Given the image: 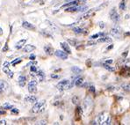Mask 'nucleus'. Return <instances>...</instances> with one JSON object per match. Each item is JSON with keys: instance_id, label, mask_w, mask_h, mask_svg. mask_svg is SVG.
<instances>
[{"instance_id": "a878e982", "label": "nucleus", "mask_w": 130, "mask_h": 125, "mask_svg": "<svg viewBox=\"0 0 130 125\" xmlns=\"http://www.w3.org/2000/svg\"><path fill=\"white\" fill-rule=\"evenodd\" d=\"M38 71V68L35 66V64H32L31 66V69H30V72H31V74H32V73H35L36 72Z\"/></svg>"}, {"instance_id": "423d86ee", "label": "nucleus", "mask_w": 130, "mask_h": 125, "mask_svg": "<svg viewBox=\"0 0 130 125\" xmlns=\"http://www.w3.org/2000/svg\"><path fill=\"white\" fill-rule=\"evenodd\" d=\"M3 72L5 73V74L7 75V76L9 77V78H12L13 77V72H11L10 70V68H9V62H5L3 65Z\"/></svg>"}, {"instance_id": "c85d7f7f", "label": "nucleus", "mask_w": 130, "mask_h": 125, "mask_svg": "<svg viewBox=\"0 0 130 125\" xmlns=\"http://www.w3.org/2000/svg\"><path fill=\"white\" fill-rule=\"evenodd\" d=\"M3 107H4V109H11L12 108V106L11 104H9V103H5V104H4Z\"/></svg>"}, {"instance_id": "cd10ccee", "label": "nucleus", "mask_w": 130, "mask_h": 125, "mask_svg": "<svg viewBox=\"0 0 130 125\" xmlns=\"http://www.w3.org/2000/svg\"><path fill=\"white\" fill-rule=\"evenodd\" d=\"M82 114H83V109H82L81 107H77V108H76V115H78V116H81Z\"/></svg>"}, {"instance_id": "49530a36", "label": "nucleus", "mask_w": 130, "mask_h": 125, "mask_svg": "<svg viewBox=\"0 0 130 125\" xmlns=\"http://www.w3.org/2000/svg\"><path fill=\"white\" fill-rule=\"evenodd\" d=\"M3 34V30H2V28H0V35H2Z\"/></svg>"}, {"instance_id": "6e6552de", "label": "nucleus", "mask_w": 130, "mask_h": 125, "mask_svg": "<svg viewBox=\"0 0 130 125\" xmlns=\"http://www.w3.org/2000/svg\"><path fill=\"white\" fill-rule=\"evenodd\" d=\"M55 55H56L57 57H60L61 59H63V60L68 58V53H66L64 50L63 51L62 50H56L55 52Z\"/></svg>"}, {"instance_id": "4468645a", "label": "nucleus", "mask_w": 130, "mask_h": 125, "mask_svg": "<svg viewBox=\"0 0 130 125\" xmlns=\"http://www.w3.org/2000/svg\"><path fill=\"white\" fill-rule=\"evenodd\" d=\"M61 47L62 48V49H63V50L66 53H68V54L71 53V50H70V46H69L68 44L66 43V42H61Z\"/></svg>"}, {"instance_id": "37998d69", "label": "nucleus", "mask_w": 130, "mask_h": 125, "mask_svg": "<svg viewBox=\"0 0 130 125\" xmlns=\"http://www.w3.org/2000/svg\"><path fill=\"white\" fill-rule=\"evenodd\" d=\"M30 59H31V60H34V59H35V55H30Z\"/></svg>"}, {"instance_id": "a19ab883", "label": "nucleus", "mask_w": 130, "mask_h": 125, "mask_svg": "<svg viewBox=\"0 0 130 125\" xmlns=\"http://www.w3.org/2000/svg\"><path fill=\"white\" fill-rule=\"evenodd\" d=\"M51 78H60V77H59L58 75L52 74V75H51Z\"/></svg>"}, {"instance_id": "72a5a7b5", "label": "nucleus", "mask_w": 130, "mask_h": 125, "mask_svg": "<svg viewBox=\"0 0 130 125\" xmlns=\"http://www.w3.org/2000/svg\"><path fill=\"white\" fill-rule=\"evenodd\" d=\"M69 43H70L72 46H76V41H72V40H69Z\"/></svg>"}, {"instance_id": "4be33fe9", "label": "nucleus", "mask_w": 130, "mask_h": 125, "mask_svg": "<svg viewBox=\"0 0 130 125\" xmlns=\"http://www.w3.org/2000/svg\"><path fill=\"white\" fill-rule=\"evenodd\" d=\"M84 83V78H78L75 80V86H81Z\"/></svg>"}, {"instance_id": "a211bd4d", "label": "nucleus", "mask_w": 130, "mask_h": 125, "mask_svg": "<svg viewBox=\"0 0 130 125\" xmlns=\"http://www.w3.org/2000/svg\"><path fill=\"white\" fill-rule=\"evenodd\" d=\"M26 39L20 40V41L17 42V44H16V49H21V48L23 47V46H24L25 44H26Z\"/></svg>"}, {"instance_id": "de8ad7c7", "label": "nucleus", "mask_w": 130, "mask_h": 125, "mask_svg": "<svg viewBox=\"0 0 130 125\" xmlns=\"http://www.w3.org/2000/svg\"><path fill=\"white\" fill-rule=\"evenodd\" d=\"M129 18V15H126V19H128Z\"/></svg>"}, {"instance_id": "bb28decb", "label": "nucleus", "mask_w": 130, "mask_h": 125, "mask_svg": "<svg viewBox=\"0 0 130 125\" xmlns=\"http://www.w3.org/2000/svg\"><path fill=\"white\" fill-rule=\"evenodd\" d=\"M21 59L20 58H17V59H15V60H13L12 62H11V64H12V66H16L18 63H20V62H21Z\"/></svg>"}, {"instance_id": "9d476101", "label": "nucleus", "mask_w": 130, "mask_h": 125, "mask_svg": "<svg viewBox=\"0 0 130 125\" xmlns=\"http://www.w3.org/2000/svg\"><path fill=\"white\" fill-rule=\"evenodd\" d=\"M22 26L24 28H26V29H27V30H35V26H34L32 24H31V23L27 22V21H25V22H23Z\"/></svg>"}, {"instance_id": "b1692460", "label": "nucleus", "mask_w": 130, "mask_h": 125, "mask_svg": "<svg viewBox=\"0 0 130 125\" xmlns=\"http://www.w3.org/2000/svg\"><path fill=\"white\" fill-rule=\"evenodd\" d=\"M73 31L75 32L76 34H84V33H86V32H85L86 30L83 29V28H81V27H75V28H73Z\"/></svg>"}, {"instance_id": "ddd939ff", "label": "nucleus", "mask_w": 130, "mask_h": 125, "mask_svg": "<svg viewBox=\"0 0 130 125\" xmlns=\"http://www.w3.org/2000/svg\"><path fill=\"white\" fill-rule=\"evenodd\" d=\"M18 82H19V85H20L21 87H24L26 83V78L25 76H20L18 78Z\"/></svg>"}, {"instance_id": "e433bc0d", "label": "nucleus", "mask_w": 130, "mask_h": 125, "mask_svg": "<svg viewBox=\"0 0 130 125\" xmlns=\"http://www.w3.org/2000/svg\"><path fill=\"white\" fill-rule=\"evenodd\" d=\"M96 44V41H88L87 45L88 46H91V45H95Z\"/></svg>"}, {"instance_id": "0eeeda50", "label": "nucleus", "mask_w": 130, "mask_h": 125, "mask_svg": "<svg viewBox=\"0 0 130 125\" xmlns=\"http://www.w3.org/2000/svg\"><path fill=\"white\" fill-rule=\"evenodd\" d=\"M31 75L34 77H35V78H37L38 81H40V82L43 81L44 78H45V75H44L43 72H41V71H40V70H38L35 73H32Z\"/></svg>"}, {"instance_id": "c756f323", "label": "nucleus", "mask_w": 130, "mask_h": 125, "mask_svg": "<svg viewBox=\"0 0 130 125\" xmlns=\"http://www.w3.org/2000/svg\"><path fill=\"white\" fill-rule=\"evenodd\" d=\"M78 101H79V100H78V98L76 97V96H74V97L72 98V102H73V104L76 105L78 103Z\"/></svg>"}, {"instance_id": "c03bdc74", "label": "nucleus", "mask_w": 130, "mask_h": 125, "mask_svg": "<svg viewBox=\"0 0 130 125\" xmlns=\"http://www.w3.org/2000/svg\"><path fill=\"white\" fill-rule=\"evenodd\" d=\"M112 47H113V46H112V45H110V46H108V47L106 48V50H109V49H112Z\"/></svg>"}, {"instance_id": "f3484780", "label": "nucleus", "mask_w": 130, "mask_h": 125, "mask_svg": "<svg viewBox=\"0 0 130 125\" xmlns=\"http://www.w3.org/2000/svg\"><path fill=\"white\" fill-rule=\"evenodd\" d=\"M34 49H35V47H34V45H26V47L24 48V52H32V51H34Z\"/></svg>"}, {"instance_id": "f03ea898", "label": "nucleus", "mask_w": 130, "mask_h": 125, "mask_svg": "<svg viewBox=\"0 0 130 125\" xmlns=\"http://www.w3.org/2000/svg\"><path fill=\"white\" fill-rule=\"evenodd\" d=\"M46 107V101H37L35 102V104L32 107V113H41L44 111Z\"/></svg>"}, {"instance_id": "393cba45", "label": "nucleus", "mask_w": 130, "mask_h": 125, "mask_svg": "<svg viewBox=\"0 0 130 125\" xmlns=\"http://www.w3.org/2000/svg\"><path fill=\"white\" fill-rule=\"evenodd\" d=\"M71 71H72V72L75 73V74H80V73L82 72V70H81V69L78 68V67H76V66L72 67V68H71Z\"/></svg>"}, {"instance_id": "a18cd8bd", "label": "nucleus", "mask_w": 130, "mask_h": 125, "mask_svg": "<svg viewBox=\"0 0 130 125\" xmlns=\"http://www.w3.org/2000/svg\"><path fill=\"white\" fill-rule=\"evenodd\" d=\"M127 51H126L124 54H122V57H127Z\"/></svg>"}, {"instance_id": "9b49d317", "label": "nucleus", "mask_w": 130, "mask_h": 125, "mask_svg": "<svg viewBox=\"0 0 130 125\" xmlns=\"http://www.w3.org/2000/svg\"><path fill=\"white\" fill-rule=\"evenodd\" d=\"M7 87H8V84L3 80H0V95L6 90Z\"/></svg>"}, {"instance_id": "5701e85b", "label": "nucleus", "mask_w": 130, "mask_h": 125, "mask_svg": "<svg viewBox=\"0 0 130 125\" xmlns=\"http://www.w3.org/2000/svg\"><path fill=\"white\" fill-rule=\"evenodd\" d=\"M93 11H94V10L89 11H88L87 13H85V15H83V16L81 17V19H80V20H86V19H89V18H90V16H91V15L92 14Z\"/></svg>"}, {"instance_id": "f8f14e48", "label": "nucleus", "mask_w": 130, "mask_h": 125, "mask_svg": "<svg viewBox=\"0 0 130 125\" xmlns=\"http://www.w3.org/2000/svg\"><path fill=\"white\" fill-rule=\"evenodd\" d=\"M25 101L30 102V103H35L36 101H37V98L34 95H28L25 97Z\"/></svg>"}, {"instance_id": "7c9ffc66", "label": "nucleus", "mask_w": 130, "mask_h": 125, "mask_svg": "<svg viewBox=\"0 0 130 125\" xmlns=\"http://www.w3.org/2000/svg\"><path fill=\"white\" fill-rule=\"evenodd\" d=\"M111 117L110 116H109L108 117V118L107 119H106V121H105V122H103V124H106V125H108V124H110L111 123Z\"/></svg>"}, {"instance_id": "79ce46f5", "label": "nucleus", "mask_w": 130, "mask_h": 125, "mask_svg": "<svg viewBox=\"0 0 130 125\" xmlns=\"http://www.w3.org/2000/svg\"><path fill=\"white\" fill-rule=\"evenodd\" d=\"M112 62H113V61H112V59H111V60H106V63H108V64H111V63H112Z\"/></svg>"}, {"instance_id": "1a4fd4ad", "label": "nucleus", "mask_w": 130, "mask_h": 125, "mask_svg": "<svg viewBox=\"0 0 130 125\" xmlns=\"http://www.w3.org/2000/svg\"><path fill=\"white\" fill-rule=\"evenodd\" d=\"M109 117V115H106V113H102V114H100L99 115V117H98V121H99V122L100 124H103V122H105V121Z\"/></svg>"}, {"instance_id": "2f4dec72", "label": "nucleus", "mask_w": 130, "mask_h": 125, "mask_svg": "<svg viewBox=\"0 0 130 125\" xmlns=\"http://www.w3.org/2000/svg\"><path fill=\"white\" fill-rule=\"evenodd\" d=\"M122 87L127 91H130V85H124V86H122Z\"/></svg>"}, {"instance_id": "7ed1b4c3", "label": "nucleus", "mask_w": 130, "mask_h": 125, "mask_svg": "<svg viewBox=\"0 0 130 125\" xmlns=\"http://www.w3.org/2000/svg\"><path fill=\"white\" fill-rule=\"evenodd\" d=\"M110 34H111V35L113 36V37L120 38V36H121V34H122V30L119 26H114L113 28H112Z\"/></svg>"}, {"instance_id": "f704fd0d", "label": "nucleus", "mask_w": 130, "mask_h": 125, "mask_svg": "<svg viewBox=\"0 0 130 125\" xmlns=\"http://www.w3.org/2000/svg\"><path fill=\"white\" fill-rule=\"evenodd\" d=\"M11 113H12V114H19V110L17 108H11Z\"/></svg>"}, {"instance_id": "ea45409f", "label": "nucleus", "mask_w": 130, "mask_h": 125, "mask_svg": "<svg viewBox=\"0 0 130 125\" xmlns=\"http://www.w3.org/2000/svg\"><path fill=\"white\" fill-rule=\"evenodd\" d=\"M5 111L4 110V108L0 107V115H5Z\"/></svg>"}, {"instance_id": "58836bf2", "label": "nucleus", "mask_w": 130, "mask_h": 125, "mask_svg": "<svg viewBox=\"0 0 130 125\" xmlns=\"http://www.w3.org/2000/svg\"><path fill=\"white\" fill-rule=\"evenodd\" d=\"M0 125H6V121H5V120H1V121H0Z\"/></svg>"}, {"instance_id": "4c0bfd02", "label": "nucleus", "mask_w": 130, "mask_h": 125, "mask_svg": "<svg viewBox=\"0 0 130 125\" xmlns=\"http://www.w3.org/2000/svg\"><path fill=\"white\" fill-rule=\"evenodd\" d=\"M90 91H91V93H95V87L94 86H91V87H90Z\"/></svg>"}, {"instance_id": "c9c22d12", "label": "nucleus", "mask_w": 130, "mask_h": 125, "mask_svg": "<svg viewBox=\"0 0 130 125\" xmlns=\"http://www.w3.org/2000/svg\"><path fill=\"white\" fill-rule=\"evenodd\" d=\"M99 27H100L101 29H103V28L105 27V23L104 22H99Z\"/></svg>"}, {"instance_id": "6ab92c4d", "label": "nucleus", "mask_w": 130, "mask_h": 125, "mask_svg": "<svg viewBox=\"0 0 130 125\" xmlns=\"http://www.w3.org/2000/svg\"><path fill=\"white\" fill-rule=\"evenodd\" d=\"M112 39L111 38L107 37V36H104V37H101L99 39V42H110V43H112Z\"/></svg>"}, {"instance_id": "f257e3e1", "label": "nucleus", "mask_w": 130, "mask_h": 125, "mask_svg": "<svg viewBox=\"0 0 130 125\" xmlns=\"http://www.w3.org/2000/svg\"><path fill=\"white\" fill-rule=\"evenodd\" d=\"M56 86H57V89L60 90V91H65V90L70 89L73 86V83H71L70 80L64 79L59 82Z\"/></svg>"}, {"instance_id": "473e14b6", "label": "nucleus", "mask_w": 130, "mask_h": 125, "mask_svg": "<svg viewBox=\"0 0 130 125\" xmlns=\"http://www.w3.org/2000/svg\"><path fill=\"white\" fill-rule=\"evenodd\" d=\"M99 36V34H93V35H91L90 38H91V40H94V39H97Z\"/></svg>"}, {"instance_id": "2eb2a0df", "label": "nucleus", "mask_w": 130, "mask_h": 125, "mask_svg": "<svg viewBox=\"0 0 130 125\" xmlns=\"http://www.w3.org/2000/svg\"><path fill=\"white\" fill-rule=\"evenodd\" d=\"M44 50H45L47 55H53V53H54V49L49 45H46L45 47H44Z\"/></svg>"}, {"instance_id": "20e7f679", "label": "nucleus", "mask_w": 130, "mask_h": 125, "mask_svg": "<svg viewBox=\"0 0 130 125\" xmlns=\"http://www.w3.org/2000/svg\"><path fill=\"white\" fill-rule=\"evenodd\" d=\"M110 18L114 23H118L120 21V15L117 12V11L115 10V8H112L110 11Z\"/></svg>"}, {"instance_id": "39448f33", "label": "nucleus", "mask_w": 130, "mask_h": 125, "mask_svg": "<svg viewBox=\"0 0 130 125\" xmlns=\"http://www.w3.org/2000/svg\"><path fill=\"white\" fill-rule=\"evenodd\" d=\"M28 91L31 93H36L37 92V81L36 80H31L28 83Z\"/></svg>"}, {"instance_id": "aec40b11", "label": "nucleus", "mask_w": 130, "mask_h": 125, "mask_svg": "<svg viewBox=\"0 0 130 125\" xmlns=\"http://www.w3.org/2000/svg\"><path fill=\"white\" fill-rule=\"evenodd\" d=\"M65 11H70V12H75V11H78V7L76 5H72V6L68 7Z\"/></svg>"}, {"instance_id": "412c9836", "label": "nucleus", "mask_w": 130, "mask_h": 125, "mask_svg": "<svg viewBox=\"0 0 130 125\" xmlns=\"http://www.w3.org/2000/svg\"><path fill=\"white\" fill-rule=\"evenodd\" d=\"M102 65H103V67H104L105 69H106V70L109 71V72H113L114 71H115V69H114L113 67L110 66V65L108 64V63H102Z\"/></svg>"}, {"instance_id": "dca6fc26", "label": "nucleus", "mask_w": 130, "mask_h": 125, "mask_svg": "<svg viewBox=\"0 0 130 125\" xmlns=\"http://www.w3.org/2000/svg\"><path fill=\"white\" fill-rule=\"evenodd\" d=\"M122 75H123L124 77H126V78H128V77H130V69L128 68V67L125 66L123 68V70H122Z\"/></svg>"}]
</instances>
